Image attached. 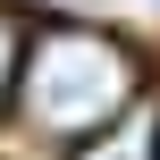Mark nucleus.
<instances>
[{
  "label": "nucleus",
  "mask_w": 160,
  "mask_h": 160,
  "mask_svg": "<svg viewBox=\"0 0 160 160\" xmlns=\"http://www.w3.org/2000/svg\"><path fill=\"white\" fill-rule=\"evenodd\" d=\"M68 160H152V127L127 110L118 127H101V135H84V152H68Z\"/></svg>",
  "instance_id": "obj_2"
},
{
  "label": "nucleus",
  "mask_w": 160,
  "mask_h": 160,
  "mask_svg": "<svg viewBox=\"0 0 160 160\" xmlns=\"http://www.w3.org/2000/svg\"><path fill=\"white\" fill-rule=\"evenodd\" d=\"M143 93V59L135 42L101 34V25H42L17 51V110L42 143H84L101 127H118Z\"/></svg>",
  "instance_id": "obj_1"
},
{
  "label": "nucleus",
  "mask_w": 160,
  "mask_h": 160,
  "mask_svg": "<svg viewBox=\"0 0 160 160\" xmlns=\"http://www.w3.org/2000/svg\"><path fill=\"white\" fill-rule=\"evenodd\" d=\"M152 160H160V152H152Z\"/></svg>",
  "instance_id": "obj_4"
},
{
  "label": "nucleus",
  "mask_w": 160,
  "mask_h": 160,
  "mask_svg": "<svg viewBox=\"0 0 160 160\" xmlns=\"http://www.w3.org/2000/svg\"><path fill=\"white\" fill-rule=\"evenodd\" d=\"M17 51H25V25L0 8V110H8V93H17Z\"/></svg>",
  "instance_id": "obj_3"
}]
</instances>
